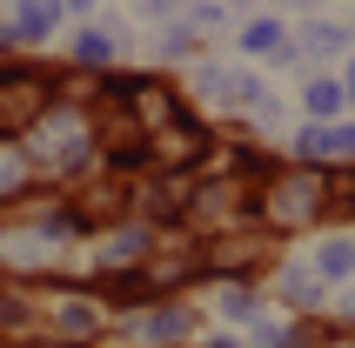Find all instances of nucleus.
Wrapping results in <instances>:
<instances>
[{
	"label": "nucleus",
	"mask_w": 355,
	"mask_h": 348,
	"mask_svg": "<svg viewBox=\"0 0 355 348\" xmlns=\"http://www.w3.org/2000/svg\"><path fill=\"white\" fill-rule=\"evenodd\" d=\"M0 322H14V302H0Z\"/></svg>",
	"instance_id": "f257e3e1"
}]
</instances>
